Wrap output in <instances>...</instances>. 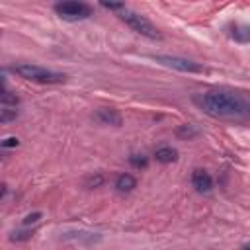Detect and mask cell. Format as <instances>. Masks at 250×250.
Wrapping results in <instances>:
<instances>
[{"mask_svg": "<svg viewBox=\"0 0 250 250\" xmlns=\"http://www.w3.org/2000/svg\"><path fill=\"white\" fill-rule=\"evenodd\" d=\"M195 102L207 115H213V117H232L242 113L244 109L242 100L225 90H209L197 96Z\"/></svg>", "mask_w": 250, "mask_h": 250, "instance_id": "6da1fadb", "label": "cell"}, {"mask_svg": "<svg viewBox=\"0 0 250 250\" xmlns=\"http://www.w3.org/2000/svg\"><path fill=\"white\" fill-rule=\"evenodd\" d=\"M16 74H20L21 78L25 80H31V82H37V84H61L66 80V76L62 72H55V70H49L45 66H39V64H31V62H21V64H16L12 68Z\"/></svg>", "mask_w": 250, "mask_h": 250, "instance_id": "7a4b0ae2", "label": "cell"}, {"mask_svg": "<svg viewBox=\"0 0 250 250\" xmlns=\"http://www.w3.org/2000/svg\"><path fill=\"white\" fill-rule=\"evenodd\" d=\"M119 18H121V21H125L133 31H137V33H141V35H145V37H148V39H160V33H158V29H156V25H152V21L146 20L145 16H141V14H137V12H131V10H123V12L119 14Z\"/></svg>", "mask_w": 250, "mask_h": 250, "instance_id": "3957f363", "label": "cell"}, {"mask_svg": "<svg viewBox=\"0 0 250 250\" xmlns=\"http://www.w3.org/2000/svg\"><path fill=\"white\" fill-rule=\"evenodd\" d=\"M55 12L64 21H80L92 16V8L84 2H59L55 4Z\"/></svg>", "mask_w": 250, "mask_h": 250, "instance_id": "277c9868", "label": "cell"}, {"mask_svg": "<svg viewBox=\"0 0 250 250\" xmlns=\"http://www.w3.org/2000/svg\"><path fill=\"white\" fill-rule=\"evenodd\" d=\"M156 62L164 64V66H170V68H176V70H182V72H201L203 66L193 62V61H188V59H182V57H170V55H158L156 57Z\"/></svg>", "mask_w": 250, "mask_h": 250, "instance_id": "5b68a950", "label": "cell"}, {"mask_svg": "<svg viewBox=\"0 0 250 250\" xmlns=\"http://www.w3.org/2000/svg\"><path fill=\"white\" fill-rule=\"evenodd\" d=\"M191 184H193V188H195L199 193H207V191L213 189V178H211L205 170H201V168L193 170V174H191Z\"/></svg>", "mask_w": 250, "mask_h": 250, "instance_id": "8992f818", "label": "cell"}, {"mask_svg": "<svg viewBox=\"0 0 250 250\" xmlns=\"http://www.w3.org/2000/svg\"><path fill=\"white\" fill-rule=\"evenodd\" d=\"M96 119H98L100 123H104V125H115V127L121 125V115H119L115 109H107V107L98 109Z\"/></svg>", "mask_w": 250, "mask_h": 250, "instance_id": "52a82bcc", "label": "cell"}, {"mask_svg": "<svg viewBox=\"0 0 250 250\" xmlns=\"http://www.w3.org/2000/svg\"><path fill=\"white\" fill-rule=\"evenodd\" d=\"M230 37L238 43H248L250 41V25L248 23H232L230 25Z\"/></svg>", "mask_w": 250, "mask_h": 250, "instance_id": "ba28073f", "label": "cell"}, {"mask_svg": "<svg viewBox=\"0 0 250 250\" xmlns=\"http://www.w3.org/2000/svg\"><path fill=\"white\" fill-rule=\"evenodd\" d=\"M154 158H156V162H160V164H170V162H176V160H178V150L172 148V146H160V148L154 152Z\"/></svg>", "mask_w": 250, "mask_h": 250, "instance_id": "9c48e42d", "label": "cell"}, {"mask_svg": "<svg viewBox=\"0 0 250 250\" xmlns=\"http://www.w3.org/2000/svg\"><path fill=\"white\" fill-rule=\"evenodd\" d=\"M115 188L119 191H133L137 188V180L131 174H119L117 180H115Z\"/></svg>", "mask_w": 250, "mask_h": 250, "instance_id": "30bf717a", "label": "cell"}, {"mask_svg": "<svg viewBox=\"0 0 250 250\" xmlns=\"http://www.w3.org/2000/svg\"><path fill=\"white\" fill-rule=\"evenodd\" d=\"M176 135H178L180 139H193V137L199 135V131H197L193 125H182V127L176 131Z\"/></svg>", "mask_w": 250, "mask_h": 250, "instance_id": "8fae6325", "label": "cell"}, {"mask_svg": "<svg viewBox=\"0 0 250 250\" xmlns=\"http://www.w3.org/2000/svg\"><path fill=\"white\" fill-rule=\"evenodd\" d=\"M16 117H18V109H16V107L2 105V109H0V121H2V123H8V121H12V119H16Z\"/></svg>", "mask_w": 250, "mask_h": 250, "instance_id": "7c38bea8", "label": "cell"}, {"mask_svg": "<svg viewBox=\"0 0 250 250\" xmlns=\"http://www.w3.org/2000/svg\"><path fill=\"white\" fill-rule=\"evenodd\" d=\"M18 96L12 94L8 88H4V94H2V105H10V107H16L18 105Z\"/></svg>", "mask_w": 250, "mask_h": 250, "instance_id": "4fadbf2b", "label": "cell"}, {"mask_svg": "<svg viewBox=\"0 0 250 250\" xmlns=\"http://www.w3.org/2000/svg\"><path fill=\"white\" fill-rule=\"evenodd\" d=\"M102 6L105 8V10H113V12H123V10H127L125 8V4H115V2H102Z\"/></svg>", "mask_w": 250, "mask_h": 250, "instance_id": "5bb4252c", "label": "cell"}, {"mask_svg": "<svg viewBox=\"0 0 250 250\" xmlns=\"http://www.w3.org/2000/svg\"><path fill=\"white\" fill-rule=\"evenodd\" d=\"M129 162H131L133 166H137V168H145V166H146V158H145V156H139V154H133V156L129 158Z\"/></svg>", "mask_w": 250, "mask_h": 250, "instance_id": "9a60e30c", "label": "cell"}, {"mask_svg": "<svg viewBox=\"0 0 250 250\" xmlns=\"http://www.w3.org/2000/svg\"><path fill=\"white\" fill-rule=\"evenodd\" d=\"M18 145H20V141H18L16 137H8V139H4V141H2V146H4V148H10V146H18Z\"/></svg>", "mask_w": 250, "mask_h": 250, "instance_id": "2e32d148", "label": "cell"}, {"mask_svg": "<svg viewBox=\"0 0 250 250\" xmlns=\"http://www.w3.org/2000/svg\"><path fill=\"white\" fill-rule=\"evenodd\" d=\"M31 236V232H23V230H20V232H12V240H27Z\"/></svg>", "mask_w": 250, "mask_h": 250, "instance_id": "e0dca14e", "label": "cell"}, {"mask_svg": "<svg viewBox=\"0 0 250 250\" xmlns=\"http://www.w3.org/2000/svg\"><path fill=\"white\" fill-rule=\"evenodd\" d=\"M41 219V213H33V215H27L23 219V225H31V223H37Z\"/></svg>", "mask_w": 250, "mask_h": 250, "instance_id": "ac0fdd59", "label": "cell"}, {"mask_svg": "<svg viewBox=\"0 0 250 250\" xmlns=\"http://www.w3.org/2000/svg\"><path fill=\"white\" fill-rule=\"evenodd\" d=\"M242 250H250V244H246V246H244V248H242Z\"/></svg>", "mask_w": 250, "mask_h": 250, "instance_id": "d6986e66", "label": "cell"}]
</instances>
